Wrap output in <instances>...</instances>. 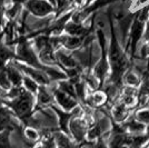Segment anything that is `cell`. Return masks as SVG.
Segmentation results:
<instances>
[{"label":"cell","instance_id":"1","mask_svg":"<svg viewBox=\"0 0 149 148\" xmlns=\"http://www.w3.org/2000/svg\"><path fill=\"white\" fill-rule=\"evenodd\" d=\"M7 105H9V107L15 111V114L20 119L25 120V119L30 117L31 111H32L33 103H32L31 94L25 90L17 98H13L11 101L7 103Z\"/></svg>","mask_w":149,"mask_h":148},{"label":"cell","instance_id":"2","mask_svg":"<svg viewBox=\"0 0 149 148\" xmlns=\"http://www.w3.org/2000/svg\"><path fill=\"white\" fill-rule=\"evenodd\" d=\"M26 8L36 17H46L54 13V6L47 0H27Z\"/></svg>","mask_w":149,"mask_h":148},{"label":"cell","instance_id":"3","mask_svg":"<svg viewBox=\"0 0 149 148\" xmlns=\"http://www.w3.org/2000/svg\"><path fill=\"white\" fill-rule=\"evenodd\" d=\"M55 98L58 101V104L67 111L71 110L72 108H74L77 106V101H76L74 97L66 94L65 91H62L61 89L55 90Z\"/></svg>","mask_w":149,"mask_h":148},{"label":"cell","instance_id":"4","mask_svg":"<svg viewBox=\"0 0 149 148\" xmlns=\"http://www.w3.org/2000/svg\"><path fill=\"white\" fill-rule=\"evenodd\" d=\"M20 68H21V69H22V70H24L30 78H32L35 81H37L39 85L45 86V85H48V84H49V77L45 74L44 70L26 67V66H24V65H21Z\"/></svg>","mask_w":149,"mask_h":148},{"label":"cell","instance_id":"5","mask_svg":"<svg viewBox=\"0 0 149 148\" xmlns=\"http://www.w3.org/2000/svg\"><path fill=\"white\" fill-rule=\"evenodd\" d=\"M5 70H6L7 76L13 87L21 86V84L24 82V77L21 76L17 68L13 67V66H5Z\"/></svg>","mask_w":149,"mask_h":148},{"label":"cell","instance_id":"6","mask_svg":"<svg viewBox=\"0 0 149 148\" xmlns=\"http://www.w3.org/2000/svg\"><path fill=\"white\" fill-rule=\"evenodd\" d=\"M70 128L74 134V138L77 140H81L85 136V131H86V127H85V123L80 120V119H74L70 123Z\"/></svg>","mask_w":149,"mask_h":148},{"label":"cell","instance_id":"7","mask_svg":"<svg viewBox=\"0 0 149 148\" xmlns=\"http://www.w3.org/2000/svg\"><path fill=\"white\" fill-rule=\"evenodd\" d=\"M141 34H143V22L138 21V20L136 19V21L132 24V27H131V32H130L132 50L135 49L137 43L139 41V39H140V37H141Z\"/></svg>","mask_w":149,"mask_h":148},{"label":"cell","instance_id":"8","mask_svg":"<svg viewBox=\"0 0 149 148\" xmlns=\"http://www.w3.org/2000/svg\"><path fill=\"white\" fill-rule=\"evenodd\" d=\"M65 30L69 36H76V37H80L87 32V29L85 27H82L80 24H76V22L67 24L65 26Z\"/></svg>","mask_w":149,"mask_h":148},{"label":"cell","instance_id":"9","mask_svg":"<svg viewBox=\"0 0 149 148\" xmlns=\"http://www.w3.org/2000/svg\"><path fill=\"white\" fill-rule=\"evenodd\" d=\"M61 38V43L68 49H76L78 48L82 43V39L80 37H76V36H65Z\"/></svg>","mask_w":149,"mask_h":148},{"label":"cell","instance_id":"10","mask_svg":"<svg viewBox=\"0 0 149 148\" xmlns=\"http://www.w3.org/2000/svg\"><path fill=\"white\" fill-rule=\"evenodd\" d=\"M51 96L50 94L46 90L45 87H39V90H38V101L39 104L41 105H49L51 103Z\"/></svg>","mask_w":149,"mask_h":148},{"label":"cell","instance_id":"11","mask_svg":"<svg viewBox=\"0 0 149 148\" xmlns=\"http://www.w3.org/2000/svg\"><path fill=\"white\" fill-rule=\"evenodd\" d=\"M56 112L58 114V116H59V125H60V127H61V129L65 131V133H68V129H67V126H68V123H69V119L71 117V115L70 114H66V112H62V111L58 110L56 108H54Z\"/></svg>","mask_w":149,"mask_h":148},{"label":"cell","instance_id":"12","mask_svg":"<svg viewBox=\"0 0 149 148\" xmlns=\"http://www.w3.org/2000/svg\"><path fill=\"white\" fill-rule=\"evenodd\" d=\"M24 85L27 91L29 93H37L39 90V84L30 77H24Z\"/></svg>","mask_w":149,"mask_h":148},{"label":"cell","instance_id":"13","mask_svg":"<svg viewBox=\"0 0 149 148\" xmlns=\"http://www.w3.org/2000/svg\"><path fill=\"white\" fill-rule=\"evenodd\" d=\"M57 58H58V60L61 62L65 67L74 68L76 67V65H77L76 61H74L71 57L65 55V54H61V52H58V54H57Z\"/></svg>","mask_w":149,"mask_h":148},{"label":"cell","instance_id":"14","mask_svg":"<svg viewBox=\"0 0 149 148\" xmlns=\"http://www.w3.org/2000/svg\"><path fill=\"white\" fill-rule=\"evenodd\" d=\"M57 145H58L59 148H76L72 145V142L63 135H58V137H57Z\"/></svg>","mask_w":149,"mask_h":148},{"label":"cell","instance_id":"15","mask_svg":"<svg viewBox=\"0 0 149 148\" xmlns=\"http://www.w3.org/2000/svg\"><path fill=\"white\" fill-rule=\"evenodd\" d=\"M0 148H10L9 131L8 130H1L0 131Z\"/></svg>","mask_w":149,"mask_h":148},{"label":"cell","instance_id":"16","mask_svg":"<svg viewBox=\"0 0 149 148\" xmlns=\"http://www.w3.org/2000/svg\"><path fill=\"white\" fill-rule=\"evenodd\" d=\"M136 118H137V120L141 124L149 123V110L148 109H143V110L138 111Z\"/></svg>","mask_w":149,"mask_h":148},{"label":"cell","instance_id":"17","mask_svg":"<svg viewBox=\"0 0 149 148\" xmlns=\"http://www.w3.org/2000/svg\"><path fill=\"white\" fill-rule=\"evenodd\" d=\"M128 128L132 133H140L143 130V124L139 123V121H132L128 125Z\"/></svg>","mask_w":149,"mask_h":148},{"label":"cell","instance_id":"18","mask_svg":"<svg viewBox=\"0 0 149 148\" xmlns=\"http://www.w3.org/2000/svg\"><path fill=\"white\" fill-rule=\"evenodd\" d=\"M26 136L30 139V140H37L38 138H39V134H38V131L35 128H32V127H28L27 129H26Z\"/></svg>","mask_w":149,"mask_h":148},{"label":"cell","instance_id":"19","mask_svg":"<svg viewBox=\"0 0 149 148\" xmlns=\"http://www.w3.org/2000/svg\"><path fill=\"white\" fill-rule=\"evenodd\" d=\"M125 114H126L125 107L124 106H119V107H117V109L115 110V117H116L117 120H121V119H124Z\"/></svg>","mask_w":149,"mask_h":148},{"label":"cell","instance_id":"20","mask_svg":"<svg viewBox=\"0 0 149 148\" xmlns=\"http://www.w3.org/2000/svg\"><path fill=\"white\" fill-rule=\"evenodd\" d=\"M93 103L96 104V105H100V104H102L104 101H105V95L102 93H96L93 95Z\"/></svg>","mask_w":149,"mask_h":148},{"label":"cell","instance_id":"21","mask_svg":"<svg viewBox=\"0 0 149 148\" xmlns=\"http://www.w3.org/2000/svg\"><path fill=\"white\" fill-rule=\"evenodd\" d=\"M100 135V129L99 127H93L91 129L89 130V133H88V137H89V139H96L97 137H99Z\"/></svg>","mask_w":149,"mask_h":148},{"label":"cell","instance_id":"22","mask_svg":"<svg viewBox=\"0 0 149 148\" xmlns=\"http://www.w3.org/2000/svg\"><path fill=\"white\" fill-rule=\"evenodd\" d=\"M127 82L129 84V85H138V78H137V76H135L134 74H129L127 76Z\"/></svg>","mask_w":149,"mask_h":148},{"label":"cell","instance_id":"23","mask_svg":"<svg viewBox=\"0 0 149 148\" xmlns=\"http://www.w3.org/2000/svg\"><path fill=\"white\" fill-rule=\"evenodd\" d=\"M44 148H55V144H54V140L52 139H49L47 140L46 144H45V147Z\"/></svg>","mask_w":149,"mask_h":148},{"label":"cell","instance_id":"24","mask_svg":"<svg viewBox=\"0 0 149 148\" xmlns=\"http://www.w3.org/2000/svg\"><path fill=\"white\" fill-rule=\"evenodd\" d=\"M145 38L146 39H149V21L147 24V28H146V34H145Z\"/></svg>","mask_w":149,"mask_h":148},{"label":"cell","instance_id":"25","mask_svg":"<svg viewBox=\"0 0 149 148\" xmlns=\"http://www.w3.org/2000/svg\"><path fill=\"white\" fill-rule=\"evenodd\" d=\"M93 148H107V147L105 146V144H102V142H98V144H97Z\"/></svg>","mask_w":149,"mask_h":148},{"label":"cell","instance_id":"26","mask_svg":"<svg viewBox=\"0 0 149 148\" xmlns=\"http://www.w3.org/2000/svg\"><path fill=\"white\" fill-rule=\"evenodd\" d=\"M22 1H24V0H13V3H19V5H20V3L22 2Z\"/></svg>","mask_w":149,"mask_h":148},{"label":"cell","instance_id":"27","mask_svg":"<svg viewBox=\"0 0 149 148\" xmlns=\"http://www.w3.org/2000/svg\"><path fill=\"white\" fill-rule=\"evenodd\" d=\"M147 0H139V3H143V2H146Z\"/></svg>","mask_w":149,"mask_h":148},{"label":"cell","instance_id":"28","mask_svg":"<svg viewBox=\"0 0 149 148\" xmlns=\"http://www.w3.org/2000/svg\"><path fill=\"white\" fill-rule=\"evenodd\" d=\"M148 49H149V48H148Z\"/></svg>","mask_w":149,"mask_h":148}]
</instances>
